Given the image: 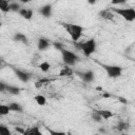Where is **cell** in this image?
Returning <instances> with one entry per match:
<instances>
[{
	"mask_svg": "<svg viewBox=\"0 0 135 135\" xmlns=\"http://www.w3.org/2000/svg\"><path fill=\"white\" fill-rule=\"evenodd\" d=\"M74 46L80 51H82V53L84 54L85 57H89L91 56L95 50H96V41L95 39L91 38L86 41H81V42H78V41H75L74 42Z\"/></svg>",
	"mask_w": 135,
	"mask_h": 135,
	"instance_id": "cell-1",
	"label": "cell"
},
{
	"mask_svg": "<svg viewBox=\"0 0 135 135\" xmlns=\"http://www.w3.org/2000/svg\"><path fill=\"white\" fill-rule=\"evenodd\" d=\"M62 26L66 30V32L70 34L72 40L75 42V41H78L82 35V32H83V27L81 25H78V24H71V23H62Z\"/></svg>",
	"mask_w": 135,
	"mask_h": 135,
	"instance_id": "cell-2",
	"label": "cell"
},
{
	"mask_svg": "<svg viewBox=\"0 0 135 135\" xmlns=\"http://www.w3.org/2000/svg\"><path fill=\"white\" fill-rule=\"evenodd\" d=\"M113 13H116L118 15H120L124 20L127 21H134L135 19V9L132 8V7H129V8H110Z\"/></svg>",
	"mask_w": 135,
	"mask_h": 135,
	"instance_id": "cell-3",
	"label": "cell"
},
{
	"mask_svg": "<svg viewBox=\"0 0 135 135\" xmlns=\"http://www.w3.org/2000/svg\"><path fill=\"white\" fill-rule=\"evenodd\" d=\"M60 53H61L62 60H63L64 64L68 65V66H73V65L76 63V61L78 60V56H77L76 54H74V53L71 52V51L65 50L64 47H62V49L60 50Z\"/></svg>",
	"mask_w": 135,
	"mask_h": 135,
	"instance_id": "cell-4",
	"label": "cell"
},
{
	"mask_svg": "<svg viewBox=\"0 0 135 135\" xmlns=\"http://www.w3.org/2000/svg\"><path fill=\"white\" fill-rule=\"evenodd\" d=\"M103 70L107 72L108 76L110 78H117L121 76L122 73V68L119 65H110V64H101Z\"/></svg>",
	"mask_w": 135,
	"mask_h": 135,
	"instance_id": "cell-5",
	"label": "cell"
},
{
	"mask_svg": "<svg viewBox=\"0 0 135 135\" xmlns=\"http://www.w3.org/2000/svg\"><path fill=\"white\" fill-rule=\"evenodd\" d=\"M79 78H81L84 82H92L95 78L94 72L93 71H86V72H79V71H75L74 72Z\"/></svg>",
	"mask_w": 135,
	"mask_h": 135,
	"instance_id": "cell-6",
	"label": "cell"
},
{
	"mask_svg": "<svg viewBox=\"0 0 135 135\" xmlns=\"http://www.w3.org/2000/svg\"><path fill=\"white\" fill-rule=\"evenodd\" d=\"M13 70H14L16 76L18 77V79L21 80L22 82H27V81L30 80L31 75H30L27 72H24V71H21V70H17V69H15V68H13Z\"/></svg>",
	"mask_w": 135,
	"mask_h": 135,
	"instance_id": "cell-7",
	"label": "cell"
},
{
	"mask_svg": "<svg viewBox=\"0 0 135 135\" xmlns=\"http://www.w3.org/2000/svg\"><path fill=\"white\" fill-rule=\"evenodd\" d=\"M39 13H40L43 17H45V18L51 17V15H52V5H51V4H45V5L41 6V7L39 8Z\"/></svg>",
	"mask_w": 135,
	"mask_h": 135,
	"instance_id": "cell-8",
	"label": "cell"
},
{
	"mask_svg": "<svg viewBox=\"0 0 135 135\" xmlns=\"http://www.w3.org/2000/svg\"><path fill=\"white\" fill-rule=\"evenodd\" d=\"M50 41L47 40V39H45V38H39V40H38V42H37V47H38V50L39 51H44V50H46L49 46H50Z\"/></svg>",
	"mask_w": 135,
	"mask_h": 135,
	"instance_id": "cell-9",
	"label": "cell"
},
{
	"mask_svg": "<svg viewBox=\"0 0 135 135\" xmlns=\"http://www.w3.org/2000/svg\"><path fill=\"white\" fill-rule=\"evenodd\" d=\"M19 15L21 17H23L26 20H31L33 17V11L32 9H27V8H20L19 9Z\"/></svg>",
	"mask_w": 135,
	"mask_h": 135,
	"instance_id": "cell-10",
	"label": "cell"
},
{
	"mask_svg": "<svg viewBox=\"0 0 135 135\" xmlns=\"http://www.w3.org/2000/svg\"><path fill=\"white\" fill-rule=\"evenodd\" d=\"M99 16L103 19H107V20H113V18H114L113 12L110 8H107V9H103V11L99 12Z\"/></svg>",
	"mask_w": 135,
	"mask_h": 135,
	"instance_id": "cell-11",
	"label": "cell"
},
{
	"mask_svg": "<svg viewBox=\"0 0 135 135\" xmlns=\"http://www.w3.org/2000/svg\"><path fill=\"white\" fill-rule=\"evenodd\" d=\"M13 40L16 41V42H21V43H25V44L28 42L27 37L22 33H16L13 37Z\"/></svg>",
	"mask_w": 135,
	"mask_h": 135,
	"instance_id": "cell-12",
	"label": "cell"
},
{
	"mask_svg": "<svg viewBox=\"0 0 135 135\" xmlns=\"http://www.w3.org/2000/svg\"><path fill=\"white\" fill-rule=\"evenodd\" d=\"M5 91L12 95H19L20 94V89L18 86H15V85H11V84H7L6 83V88H5Z\"/></svg>",
	"mask_w": 135,
	"mask_h": 135,
	"instance_id": "cell-13",
	"label": "cell"
},
{
	"mask_svg": "<svg viewBox=\"0 0 135 135\" xmlns=\"http://www.w3.org/2000/svg\"><path fill=\"white\" fill-rule=\"evenodd\" d=\"M95 112L97 114H99L102 119H109L113 116V113L109 110H95Z\"/></svg>",
	"mask_w": 135,
	"mask_h": 135,
	"instance_id": "cell-14",
	"label": "cell"
},
{
	"mask_svg": "<svg viewBox=\"0 0 135 135\" xmlns=\"http://www.w3.org/2000/svg\"><path fill=\"white\" fill-rule=\"evenodd\" d=\"M24 135H41L38 127H32L27 130H24Z\"/></svg>",
	"mask_w": 135,
	"mask_h": 135,
	"instance_id": "cell-15",
	"label": "cell"
},
{
	"mask_svg": "<svg viewBox=\"0 0 135 135\" xmlns=\"http://www.w3.org/2000/svg\"><path fill=\"white\" fill-rule=\"evenodd\" d=\"M73 74H74V71L71 68H69L68 65L62 68L61 71L59 72V76H72Z\"/></svg>",
	"mask_w": 135,
	"mask_h": 135,
	"instance_id": "cell-16",
	"label": "cell"
},
{
	"mask_svg": "<svg viewBox=\"0 0 135 135\" xmlns=\"http://www.w3.org/2000/svg\"><path fill=\"white\" fill-rule=\"evenodd\" d=\"M9 3L7 0H0V11L3 13L9 12Z\"/></svg>",
	"mask_w": 135,
	"mask_h": 135,
	"instance_id": "cell-17",
	"label": "cell"
},
{
	"mask_svg": "<svg viewBox=\"0 0 135 135\" xmlns=\"http://www.w3.org/2000/svg\"><path fill=\"white\" fill-rule=\"evenodd\" d=\"M50 82H52V79H49V78H41V79H39V80H37V81L35 82V86H36L37 89H40L43 84H46V83H50Z\"/></svg>",
	"mask_w": 135,
	"mask_h": 135,
	"instance_id": "cell-18",
	"label": "cell"
},
{
	"mask_svg": "<svg viewBox=\"0 0 135 135\" xmlns=\"http://www.w3.org/2000/svg\"><path fill=\"white\" fill-rule=\"evenodd\" d=\"M8 108H9V111H13V112H22V107L17 102L9 103Z\"/></svg>",
	"mask_w": 135,
	"mask_h": 135,
	"instance_id": "cell-19",
	"label": "cell"
},
{
	"mask_svg": "<svg viewBox=\"0 0 135 135\" xmlns=\"http://www.w3.org/2000/svg\"><path fill=\"white\" fill-rule=\"evenodd\" d=\"M34 99H35V101H36L39 105H44V104L46 103V98H45L44 96H42V95H36V96L34 97Z\"/></svg>",
	"mask_w": 135,
	"mask_h": 135,
	"instance_id": "cell-20",
	"label": "cell"
},
{
	"mask_svg": "<svg viewBox=\"0 0 135 135\" xmlns=\"http://www.w3.org/2000/svg\"><path fill=\"white\" fill-rule=\"evenodd\" d=\"M51 68V64L47 62V61H43L42 63L39 64V69L42 71V72H47Z\"/></svg>",
	"mask_w": 135,
	"mask_h": 135,
	"instance_id": "cell-21",
	"label": "cell"
},
{
	"mask_svg": "<svg viewBox=\"0 0 135 135\" xmlns=\"http://www.w3.org/2000/svg\"><path fill=\"white\" fill-rule=\"evenodd\" d=\"M8 113H9V108H8V105L0 104V115H7Z\"/></svg>",
	"mask_w": 135,
	"mask_h": 135,
	"instance_id": "cell-22",
	"label": "cell"
},
{
	"mask_svg": "<svg viewBox=\"0 0 135 135\" xmlns=\"http://www.w3.org/2000/svg\"><path fill=\"white\" fill-rule=\"evenodd\" d=\"M9 11L12 12H19V9L21 8L20 5L17 3V2H13V3H9Z\"/></svg>",
	"mask_w": 135,
	"mask_h": 135,
	"instance_id": "cell-23",
	"label": "cell"
},
{
	"mask_svg": "<svg viewBox=\"0 0 135 135\" xmlns=\"http://www.w3.org/2000/svg\"><path fill=\"white\" fill-rule=\"evenodd\" d=\"M0 135H11V131L3 124H0Z\"/></svg>",
	"mask_w": 135,
	"mask_h": 135,
	"instance_id": "cell-24",
	"label": "cell"
},
{
	"mask_svg": "<svg viewBox=\"0 0 135 135\" xmlns=\"http://www.w3.org/2000/svg\"><path fill=\"white\" fill-rule=\"evenodd\" d=\"M91 117H92V119H93L94 121H96V122H100V121H101V119H102V118H101V116H100L99 114H97L95 111L92 113Z\"/></svg>",
	"mask_w": 135,
	"mask_h": 135,
	"instance_id": "cell-25",
	"label": "cell"
},
{
	"mask_svg": "<svg viewBox=\"0 0 135 135\" xmlns=\"http://www.w3.org/2000/svg\"><path fill=\"white\" fill-rule=\"evenodd\" d=\"M116 129L118 130V131H123V130H126V129H128V124L126 123V122H119L118 124H117V127H116Z\"/></svg>",
	"mask_w": 135,
	"mask_h": 135,
	"instance_id": "cell-26",
	"label": "cell"
},
{
	"mask_svg": "<svg viewBox=\"0 0 135 135\" xmlns=\"http://www.w3.org/2000/svg\"><path fill=\"white\" fill-rule=\"evenodd\" d=\"M53 45H54V47H55L56 50H58V51H60V50L63 47L62 43H60V42H53Z\"/></svg>",
	"mask_w": 135,
	"mask_h": 135,
	"instance_id": "cell-27",
	"label": "cell"
},
{
	"mask_svg": "<svg viewBox=\"0 0 135 135\" xmlns=\"http://www.w3.org/2000/svg\"><path fill=\"white\" fill-rule=\"evenodd\" d=\"M5 88H6V83L3 82V81H0V93L6 92V91H5Z\"/></svg>",
	"mask_w": 135,
	"mask_h": 135,
	"instance_id": "cell-28",
	"label": "cell"
},
{
	"mask_svg": "<svg viewBox=\"0 0 135 135\" xmlns=\"http://www.w3.org/2000/svg\"><path fill=\"white\" fill-rule=\"evenodd\" d=\"M111 2H112V4L116 5V4H123L127 2V0H111Z\"/></svg>",
	"mask_w": 135,
	"mask_h": 135,
	"instance_id": "cell-29",
	"label": "cell"
},
{
	"mask_svg": "<svg viewBox=\"0 0 135 135\" xmlns=\"http://www.w3.org/2000/svg\"><path fill=\"white\" fill-rule=\"evenodd\" d=\"M118 101L121 102V103H123V104H127L128 103V100L126 98H123V97H118Z\"/></svg>",
	"mask_w": 135,
	"mask_h": 135,
	"instance_id": "cell-30",
	"label": "cell"
},
{
	"mask_svg": "<svg viewBox=\"0 0 135 135\" xmlns=\"http://www.w3.org/2000/svg\"><path fill=\"white\" fill-rule=\"evenodd\" d=\"M51 134H54V135H63L64 133L63 132H55V131H52V130H49Z\"/></svg>",
	"mask_w": 135,
	"mask_h": 135,
	"instance_id": "cell-31",
	"label": "cell"
},
{
	"mask_svg": "<svg viewBox=\"0 0 135 135\" xmlns=\"http://www.w3.org/2000/svg\"><path fill=\"white\" fill-rule=\"evenodd\" d=\"M102 97L103 98H110V97H112V95L110 93H102Z\"/></svg>",
	"mask_w": 135,
	"mask_h": 135,
	"instance_id": "cell-32",
	"label": "cell"
},
{
	"mask_svg": "<svg viewBox=\"0 0 135 135\" xmlns=\"http://www.w3.org/2000/svg\"><path fill=\"white\" fill-rule=\"evenodd\" d=\"M15 130H16V132H19V133H21V134H24V130L23 129H21V128H15Z\"/></svg>",
	"mask_w": 135,
	"mask_h": 135,
	"instance_id": "cell-33",
	"label": "cell"
},
{
	"mask_svg": "<svg viewBox=\"0 0 135 135\" xmlns=\"http://www.w3.org/2000/svg\"><path fill=\"white\" fill-rule=\"evenodd\" d=\"M96 1H97V0H88V3L93 5V4H95V3H96Z\"/></svg>",
	"mask_w": 135,
	"mask_h": 135,
	"instance_id": "cell-34",
	"label": "cell"
},
{
	"mask_svg": "<svg viewBox=\"0 0 135 135\" xmlns=\"http://www.w3.org/2000/svg\"><path fill=\"white\" fill-rule=\"evenodd\" d=\"M19 1H21V2H23V3H27V2H30L31 0H19Z\"/></svg>",
	"mask_w": 135,
	"mask_h": 135,
	"instance_id": "cell-35",
	"label": "cell"
},
{
	"mask_svg": "<svg viewBox=\"0 0 135 135\" xmlns=\"http://www.w3.org/2000/svg\"><path fill=\"white\" fill-rule=\"evenodd\" d=\"M96 90H97V91H102V88H101V86H97Z\"/></svg>",
	"mask_w": 135,
	"mask_h": 135,
	"instance_id": "cell-36",
	"label": "cell"
},
{
	"mask_svg": "<svg viewBox=\"0 0 135 135\" xmlns=\"http://www.w3.org/2000/svg\"><path fill=\"white\" fill-rule=\"evenodd\" d=\"M2 66H3V63H2V61L0 60V69H2Z\"/></svg>",
	"mask_w": 135,
	"mask_h": 135,
	"instance_id": "cell-37",
	"label": "cell"
},
{
	"mask_svg": "<svg viewBox=\"0 0 135 135\" xmlns=\"http://www.w3.org/2000/svg\"><path fill=\"white\" fill-rule=\"evenodd\" d=\"M1 25H2V24H1V22H0V28H1Z\"/></svg>",
	"mask_w": 135,
	"mask_h": 135,
	"instance_id": "cell-38",
	"label": "cell"
}]
</instances>
